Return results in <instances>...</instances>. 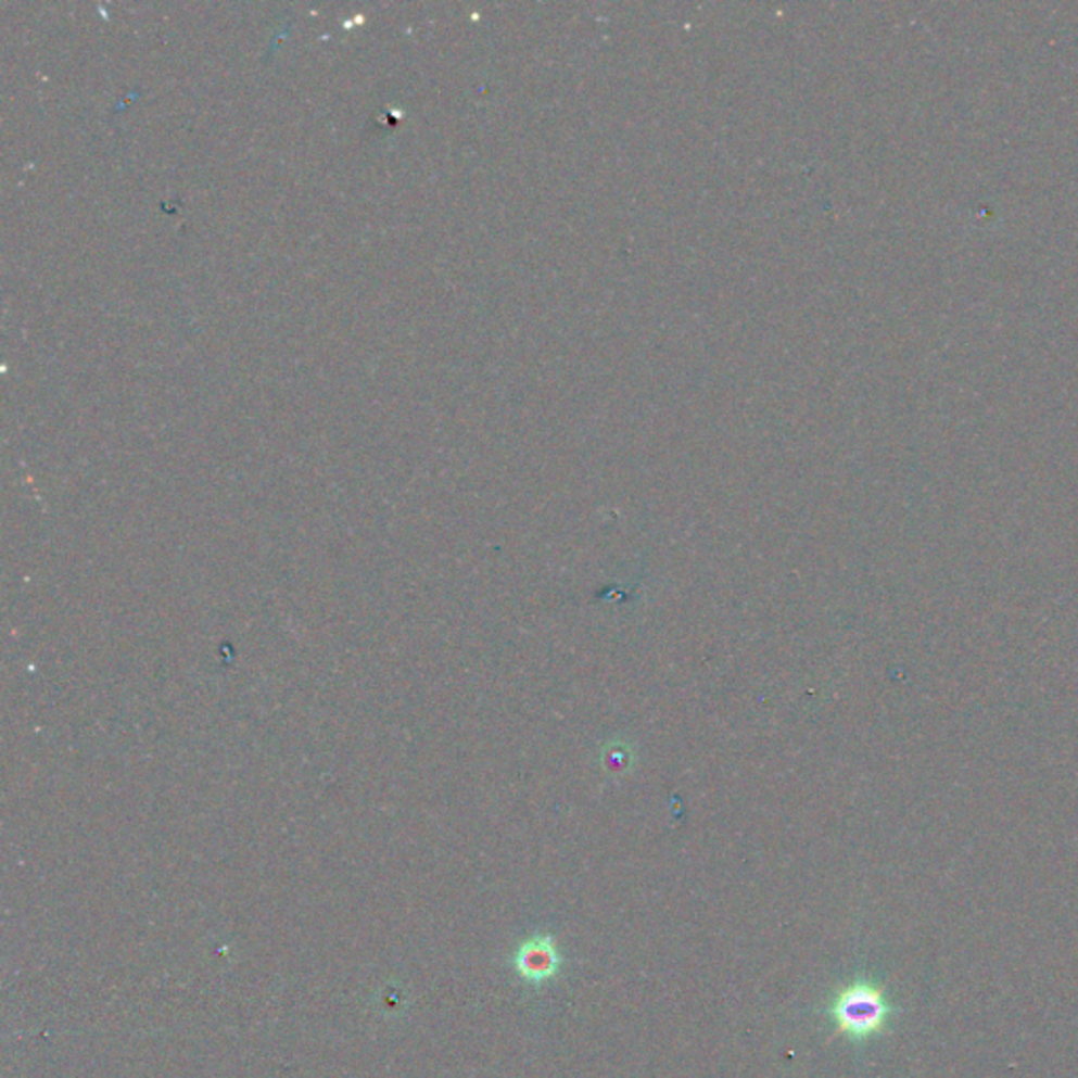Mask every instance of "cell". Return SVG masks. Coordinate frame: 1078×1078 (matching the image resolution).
I'll return each instance as SVG.
<instances>
[{
    "label": "cell",
    "mask_w": 1078,
    "mask_h": 1078,
    "mask_svg": "<svg viewBox=\"0 0 1078 1078\" xmlns=\"http://www.w3.org/2000/svg\"><path fill=\"white\" fill-rule=\"evenodd\" d=\"M824 1013L835 1026L836 1035L855 1047H864L893 1030L902 1007L893 1003L883 979L858 974L836 990Z\"/></svg>",
    "instance_id": "6da1fadb"
},
{
    "label": "cell",
    "mask_w": 1078,
    "mask_h": 1078,
    "mask_svg": "<svg viewBox=\"0 0 1078 1078\" xmlns=\"http://www.w3.org/2000/svg\"><path fill=\"white\" fill-rule=\"evenodd\" d=\"M517 974L529 986H544L562 972V956L558 952L555 936L537 934L524 939L512 956Z\"/></svg>",
    "instance_id": "7a4b0ae2"
}]
</instances>
